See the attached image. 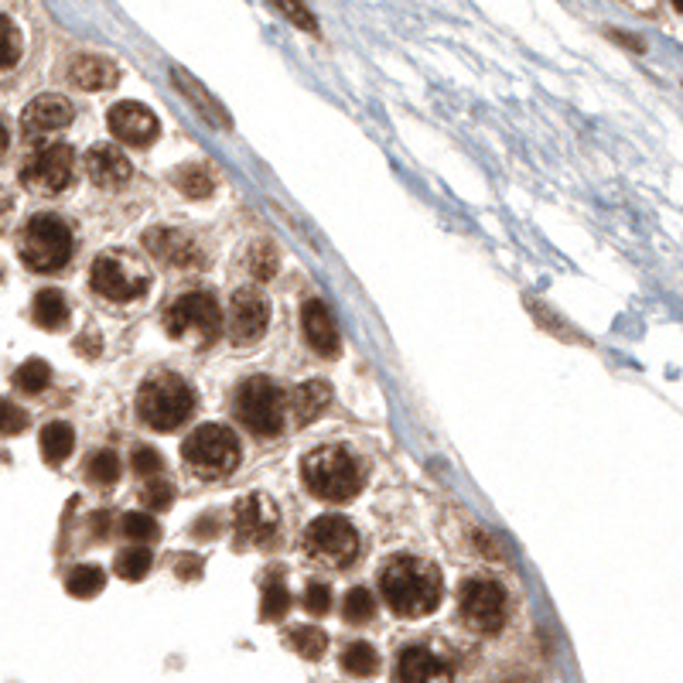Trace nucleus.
Here are the masks:
<instances>
[{"label":"nucleus","instance_id":"nucleus-1","mask_svg":"<svg viewBox=\"0 0 683 683\" xmlns=\"http://www.w3.org/2000/svg\"><path fill=\"white\" fill-rule=\"evenodd\" d=\"M379 591L400 619H424L441 601V577L427 561L393 558L379 571Z\"/></svg>","mask_w":683,"mask_h":683},{"label":"nucleus","instance_id":"nucleus-2","mask_svg":"<svg viewBox=\"0 0 683 683\" xmlns=\"http://www.w3.org/2000/svg\"><path fill=\"white\" fill-rule=\"evenodd\" d=\"M301 478H305L308 492L325 502H349L363 489V468L342 444L315 448L301 462Z\"/></svg>","mask_w":683,"mask_h":683},{"label":"nucleus","instance_id":"nucleus-3","mask_svg":"<svg viewBox=\"0 0 683 683\" xmlns=\"http://www.w3.org/2000/svg\"><path fill=\"white\" fill-rule=\"evenodd\" d=\"M192 411H195V393L188 390L182 376L161 373L141 387L137 414L155 431H174V427H182L192 417Z\"/></svg>","mask_w":683,"mask_h":683},{"label":"nucleus","instance_id":"nucleus-4","mask_svg":"<svg viewBox=\"0 0 683 683\" xmlns=\"http://www.w3.org/2000/svg\"><path fill=\"white\" fill-rule=\"evenodd\" d=\"M17 253L28 270L56 273L72 257V230L59 216H35L17 236Z\"/></svg>","mask_w":683,"mask_h":683},{"label":"nucleus","instance_id":"nucleus-5","mask_svg":"<svg viewBox=\"0 0 683 683\" xmlns=\"http://www.w3.org/2000/svg\"><path fill=\"white\" fill-rule=\"evenodd\" d=\"M182 459L202 475V478H219L230 475L240 465V441L230 427L222 424H202L185 438Z\"/></svg>","mask_w":683,"mask_h":683},{"label":"nucleus","instance_id":"nucleus-6","mask_svg":"<svg viewBox=\"0 0 683 683\" xmlns=\"http://www.w3.org/2000/svg\"><path fill=\"white\" fill-rule=\"evenodd\" d=\"M236 417L253 435L273 438L284 427V393L267 376H253L236 393Z\"/></svg>","mask_w":683,"mask_h":683},{"label":"nucleus","instance_id":"nucleus-7","mask_svg":"<svg viewBox=\"0 0 683 683\" xmlns=\"http://www.w3.org/2000/svg\"><path fill=\"white\" fill-rule=\"evenodd\" d=\"M93 291L107 301L126 305V301H137L147 291V270L123 249L103 253V257L93 264Z\"/></svg>","mask_w":683,"mask_h":683},{"label":"nucleus","instance_id":"nucleus-8","mask_svg":"<svg viewBox=\"0 0 683 683\" xmlns=\"http://www.w3.org/2000/svg\"><path fill=\"white\" fill-rule=\"evenodd\" d=\"M164 325L174 339H195V342H212L222 328V312L212 294H182L164 315Z\"/></svg>","mask_w":683,"mask_h":683},{"label":"nucleus","instance_id":"nucleus-9","mask_svg":"<svg viewBox=\"0 0 683 683\" xmlns=\"http://www.w3.org/2000/svg\"><path fill=\"white\" fill-rule=\"evenodd\" d=\"M305 547H308V553H312L318 564L345 568V564L356 561L359 537H356V529H352L349 520H342V516H318L308 526Z\"/></svg>","mask_w":683,"mask_h":683},{"label":"nucleus","instance_id":"nucleus-10","mask_svg":"<svg viewBox=\"0 0 683 683\" xmlns=\"http://www.w3.org/2000/svg\"><path fill=\"white\" fill-rule=\"evenodd\" d=\"M75 155L69 144H45L21 168V185L38 195H59L72 182Z\"/></svg>","mask_w":683,"mask_h":683},{"label":"nucleus","instance_id":"nucleus-11","mask_svg":"<svg viewBox=\"0 0 683 683\" xmlns=\"http://www.w3.org/2000/svg\"><path fill=\"white\" fill-rule=\"evenodd\" d=\"M462 619L478 632H496L505 622V591L489 577H472L459 595Z\"/></svg>","mask_w":683,"mask_h":683},{"label":"nucleus","instance_id":"nucleus-12","mask_svg":"<svg viewBox=\"0 0 683 683\" xmlns=\"http://www.w3.org/2000/svg\"><path fill=\"white\" fill-rule=\"evenodd\" d=\"M107 123H110V131H113L117 141L134 144V147H147L150 141L158 137V131H161V126H158V117L150 113L147 107L134 103V99H123V103H117V107L110 110Z\"/></svg>","mask_w":683,"mask_h":683},{"label":"nucleus","instance_id":"nucleus-13","mask_svg":"<svg viewBox=\"0 0 683 683\" xmlns=\"http://www.w3.org/2000/svg\"><path fill=\"white\" fill-rule=\"evenodd\" d=\"M267 321H270V305L267 297L257 294V291H236L233 301H230V332L236 342H253L267 332Z\"/></svg>","mask_w":683,"mask_h":683},{"label":"nucleus","instance_id":"nucleus-14","mask_svg":"<svg viewBox=\"0 0 683 683\" xmlns=\"http://www.w3.org/2000/svg\"><path fill=\"white\" fill-rule=\"evenodd\" d=\"M236 526L249 544L270 547L277 526H281V513H277V505L267 496H246L236 505Z\"/></svg>","mask_w":683,"mask_h":683},{"label":"nucleus","instance_id":"nucleus-15","mask_svg":"<svg viewBox=\"0 0 683 683\" xmlns=\"http://www.w3.org/2000/svg\"><path fill=\"white\" fill-rule=\"evenodd\" d=\"M72 123V103L65 96H38L28 103V110H24L21 117V126L28 137H41V134H52V131H62V126Z\"/></svg>","mask_w":683,"mask_h":683},{"label":"nucleus","instance_id":"nucleus-16","mask_svg":"<svg viewBox=\"0 0 683 683\" xmlns=\"http://www.w3.org/2000/svg\"><path fill=\"white\" fill-rule=\"evenodd\" d=\"M144 246L147 253H155V260L168 264V267H195L202 257H198V243L182 233V230H168V225H161V230H150L144 236Z\"/></svg>","mask_w":683,"mask_h":683},{"label":"nucleus","instance_id":"nucleus-17","mask_svg":"<svg viewBox=\"0 0 683 683\" xmlns=\"http://www.w3.org/2000/svg\"><path fill=\"white\" fill-rule=\"evenodd\" d=\"M400 683H451V667L427 646H407L397 663Z\"/></svg>","mask_w":683,"mask_h":683},{"label":"nucleus","instance_id":"nucleus-18","mask_svg":"<svg viewBox=\"0 0 683 683\" xmlns=\"http://www.w3.org/2000/svg\"><path fill=\"white\" fill-rule=\"evenodd\" d=\"M86 171L99 188H120L131 182V161L113 144H96L86 155Z\"/></svg>","mask_w":683,"mask_h":683},{"label":"nucleus","instance_id":"nucleus-19","mask_svg":"<svg viewBox=\"0 0 683 683\" xmlns=\"http://www.w3.org/2000/svg\"><path fill=\"white\" fill-rule=\"evenodd\" d=\"M171 80H174V86H179V93H182V96L188 99V103H192L202 117H206L212 126H222V131H230V126H233L230 113H225V107L219 103V99H216L206 86H202V83L195 80L192 72H185L182 65H171Z\"/></svg>","mask_w":683,"mask_h":683},{"label":"nucleus","instance_id":"nucleus-20","mask_svg":"<svg viewBox=\"0 0 683 683\" xmlns=\"http://www.w3.org/2000/svg\"><path fill=\"white\" fill-rule=\"evenodd\" d=\"M301 328H305V339L318 356H336L339 352V328L332 315L325 312L321 301H308V305L301 308Z\"/></svg>","mask_w":683,"mask_h":683},{"label":"nucleus","instance_id":"nucleus-21","mask_svg":"<svg viewBox=\"0 0 683 683\" xmlns=\"http://www.w3.org/2000/svg\"><path fill=\"white\" fill-rule=\"evenodd\" d=\"M117 65L103 56H80L69 69V80L80 86V89H89V93H99V89H110L117 86Z\"/></svg>","mask_w":683,"mask_h":683},{"label":"nucleus","instance_id":"nucleus-22","mask_svg":"<svg viewBox=\"0 0 683 683\" xmlns=\"http://www.w3.org/2000/svg\"><path fill=\"white\" fill-rule=\"evenodd\" d=\"M32 318L38 328H48V332H56V328H62L69 321V301L62 291H38L35 305H32Z\"/></svg>","mask_w":683,"mask_h":683},{"label":"nucleus","instance_id":"nucleus-23","mask_svg":"<svg viewBox=\"0 0 683 683\" xmlns=\"http://www.w3.org/2000/svg\"><path fill=\"white\" fill-rule=\"evenodd\" d=\"M328 403H332V390H328V383H321V379H312V383H301L294 390V414L301 424H312Z\"/></svg>","mask_w":683,"mask_h":683},{"label":"nucleus","instance_id":"nucleus-24","mask_svg":"<svg viewBox=\"0 0 683 683\" xmlns=\"http://www.w3.org/2000/svg\"><path fill=\"white\" fill-rule=\"evenodd\" d=\"M72 444H75V435H72L69 424H62V420L45 424V431H41V459L48 465H62L72 454Z\"/></svg>","mask_w":683,"mask_h":683},{"label":"nucleus","instance_id":"nucleus-25","mask_svg":"<svg viewBox=\"0 0 683 683\" xmlns=\"http://www.w3.org/2000/svg\"><path fill=\"white\" fill-rule=\"evenodd\" d=\"M174 188H179L182 195H188V198H209L216 192V179H212L209 168L185 164V168L174 171Z\"/></svg>","mask_w":683,"mask_h":683},{"label":"nucleus","instance_id":"nucleus-26","mask_svg":"<svg viewBox=\"0 0 683 683\" xmlns=\"http://www.w3.org/2000/svg\"><path fill=\"white\" fill-rule=\"evenodd\" d=\"M103 585H107L103 571L93 568V564L72 568L69 577H65V591H69L72 598H96L99 591H103Z\"/></svg>","mask_w":683,"mask_h":683},{"label":"nucleus","instance_id":"nucleus-27","mask_svg":"<svg viewBox=\"0 0 683 683\" xmlns=\"http://www.w3.org/2000/svg\"><path fill=\"white\" fill-rule=\"evenodd\" d=\"M342 667L352 676H373L379 670V652L369 643H349L342 652Z\"/></svg>","mask_w":683,"mask_h":683},{"label":"nucleus","instance_id":"nucleus-28","mask_svg":"<svg viewBox=\"0 0 683 683\" xmlns=\"http://www.w3.org/2000/svg\"><path fill=\"white\" fill-rule=\"evenodd\" d=\"M120 475V462L113 451H93L86 462V478L93 486H113Z\"/></svg>","mask_w":683,"mask_h":683},{"label":"nucleus","instance_id":"nucleus-29","mask_svg":"<svg viewBox=\"0 0 683 683\" xmlns=\"http://www.w3.org/2000/svg\"><path fill=\"white\" fill-rule=\"evenodd\" d=\"M48 383H52V369H48V363H41V359H28L14 373V387L24 393H41Z\"/></svg>","mask_w":683,"mask_h":683},{"label":"nucleus","instance_id":"nucleus-30","mask_svg":"<svg viewBox=\"0 0 683 683\" xmlns=\"http://www.w3.org/2000/svg\"><path fill=\"white\" fill-rule=\"evenodd\" d=\"M113 571H117L123 581H141V577L150 571V550H147V547H131V550H123L120 558L113 561Z\"/></svg>","mask_w":683,"mask_h":683},{"label":"nucleus","instance_id":"nucleus-31","mask_svg":"<svg viewBox=\"0 0 683 683\" xmlns=\"http://www.w3.org/2000/svg\"><path fill=\"white\" fill-rule=\"evenodd\" d=\"M17 59H21V32L11 17L0 14V72L14 69Z\"/></svg>","mask_w":683,"mask_h":683},{"label":"nucleus","instance_id":"nucleus-32","mask_svg":"<svg viewBox=\"0 0 683 683\" xmlns=\"http://www.w3.org/2000/svg\"><path fill=\"white\" fill-rule=\"evenodd\" d=\"M342 615H345V622H352V625H366V622L376 615V601H373V595H369L366 588H352V591L345 595Z\"/></svg>","mask_w":683,"mask_h":683},{"label":"nucleus","instance_id":"nucleus-33","mask_svg":"<svg viewBox=\"0 0 683 683\" xmlns=\"http://www.w3.org/2000/svg\"><path fill=\"white\" fill-rule=\"evenodd\" d=\"M291 646H294L301 656H305V660H318V656H325L328 639H325V632H321V629H315V625H301V629L291 632Z\"/></svg>","mask_w":683,"mask_h":683},{"label":"nucleus","instance_id":"nucleus-34","mask_svg":"<svg viewBox=\"0 0 683 683\" xmlns=\"http://www.w3.org/2000/svg\"><path fill=\"white\" fill-rule=\"evenodd\" d=\"M291 609V595L284 585H277V581H270V585L264 588V601H260V615L267 622H277V619H284Z\"/></svg>","mask_w":683,"mask_h":683},{"label":"nucleus","instance_id":"nucleus-35","mask_svg":"<svg viewBox=\"0 0 683 683\" xmlns=\"http://www.w3.org/2000/svg\"><path fill=\"white\" fill-rule=\"evenodd\" d=\"M120 529H123V537H131L137 544H150V540L158 537V523L150 520L147 513H126L120 520Z\"/></svg>","mask_w":683,"mask_h":683},{"label":"nucleus","instance_id":"nucleus-36","mask_svg":"<svg viewBox=\"0 0 683 683\" xmlns=\"http://www.w3.org/2000/svg\"><path fill=\"white\" fill-rule=\"evenodd\" d=\"M270 4L281 11L291 24H297L301 32H312V35H318V21H315V14L305 8V0H270Z\"/></svg>","mask_w":683,"mask_h":683},{"label":"nucleus","instance_id":"nucleus-37","mask_svg":"<svg viewBox=\"0 0 683 683\" xmlns=\"http://www.w3.org/2000/svg\"><path fill=\"white\" fill-rule=\"evenodd\" d=\"M249 273L257 277V281H270L277 273V249L270 243H260L249 249Z\"/></svg>","mask_w":683,"mask_h":683},{"label":"nucleus","instance_id":"nucleus-38","mask_svg":"<svg viewBox=\"0 0 683 683\" xmlns=\"http://www.w3.org/2000/svg\"><path fill=\"white\" fill-rule=\"evenodd\" d=\"M134 472L141 475V478H161V472H164V459L161 454L150 448V444H141L137 451H134Z\"/></svg>","mask_w":683,"mask_h":683},{"label":"nucleus","instance_id":"nucleus-39","mask_svg":"<svg viewBox=\"0 0 683 683\" xmlns=\"http://www.w3.org/2000/svg\"><path fill=\"white\" fill-rule=\"evenodd\" d=\"M144 505L147 510H168L171 499H174V489L164 483V478H150V483L144 486Z\"/></svg>","mask_w":683,"mask_h":683},{"label":"nucleus","instance_id":"nucleus-40","mask_svg":"<svg viewBox=\"0 0 683 683\" xmlns=\"http://www.w3.org/2000/svg\"><path fill=\"white\" fill-rule=\"evenodd\" d=\"M305 609L312 615H325L328 609H332V588L321 585V581H315V585L305 588Z\"/></svg>","mask_w":683,"mask_h":683},{"label":"nucleus","instance_id":"nucleus-41","mask_svg":"<svg viewBox=\"0 0 683 683\" xmlns=\"http://www.w3.org/2000/svg\"><path fill=\"white\" fill-rule=\"evenodd\" d=\"M28 427V417H24L21 407H14V403L0 400V435H17Z\"/></svg>","mask_w":683,"mask_h":683},{"label":"nucleus","instance_id":"nucleus-42","mask_svg":"<svg viewBox=\"0 0 683 683\" xmlns=\"http://www.w3.org/2000/svg\"><path fill=\"white\" fill-rule=\"evenodd\" d=\"M4 147H8V126L0 123V155H4Z\"/></svg>","mask_w":683,"mask_h":683},{"label":"nucleus","instance_id":"nucleus-43","mask_svg":"<svg viewBox=\"0 0 683 683\" xmlns=\"http://www.w3.org/2000/svg\"><path fill=\"white\" fill-rule=\"evenodd\" d=\"M505 683H534V680H529V676H510Z\"/></svg>","mask_w":683,"mask_h":683},{"label":"nucleus","instance_id":"nucleus-44","mask_svg":"<svg viewBox=\"0 0 683 683\" xmlns=\"http://www.w3.org/2000/svg\"><path fill=\"white\" fill-rule=\"evenodd\" d=\"M673 8H676V11H680V8H683V0H673Z\"/></svg>","mask_w":683,"mask_h":683}]
</instances>
